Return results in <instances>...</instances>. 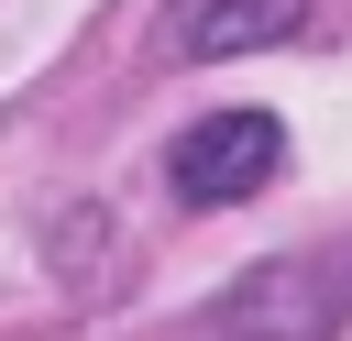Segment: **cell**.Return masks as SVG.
I'll return each mask as SVG.
<instances>
[{
    "label": "cell",
    "instance_id": "6da1fadb",
    "mask_svg": "<svg viewBox=\"0 0 352 341\" xmlns=\"http://www.w3.org/2000/svg\"><path fill=\"white\" fill-rule=\"evenodd\" d=\"M275 165H286V121H275V110H209V121L176 132L165 187H176L187 209H231V198H253Z\"/></svg>",
    "mask_w": 352,
    "mask_h": 341
},
{
    "label": "cell",
    "instance_id": "7a4b0ae2",
    "mask_svg": "<svg viewBox=\"0 0 352 341\" xmlns=\"http://www.w3.org/2000/svg\"><path fill=\"white\" fill-rule=\"evenodd\" d=\"M341 308H352V275L341 264H253L220 297V330L231 341H319Z\"/></svg>",
    "mask_w": 352,
    "mask_h": 341
},
{
    "label": "cell",
    "instance_id": "3957f363",
    "mask_svg": "<svg viewBox=\"0 0 352 341\" xmlns=\"http://www.w3.org/2000/svg\"><path fill=\"white\" fill-rule=\"evenodd\" d=\"M286 33H308V0H198L187 11V55H253Z\"/></svg>",
    "mask_w": 352,
    "mask_h": 341
}]
</instances>
